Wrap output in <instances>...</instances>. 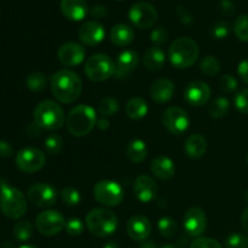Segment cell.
<instances>
[{"instance_id":"obj_1","label":"cell","mask_w":248,"mask_h":248,"mask_svg":"<svg viewBox=\"0 0 248 248\" xmlns=\"http://www.w3.org/2000/svg\"><path fill=\"white\" fill-rule=\"evenodd\" d=\"M51 91L58 102L70 104L82 92V81L79 75L69 69L58 70L51 77Z\"/></svg>"},{"instance_id":"obj_2","label":"cell","mask_w":248,"mask_h":248,"mask_svg":"<svg viewBox=\"0 0 248 248\" xmlns=\"http://www.w3.org/2000/svg\"><path fill=\"white\" fill-rule=\"evenodd\" d=\"M96 110L86 104H79L69 111L67 116V128L70 135L84 137L97 125Z\"/></svg>"},{"instance_id":"obj_3","label":"cell","mask_w":248,"mask_h":248,"mask_svg":"<svg viewBox=\"0 0 248 248\" xmlns=\"http://www.w3.org/2000/svg\"><path fill=\"white\" fill-rule=\"evenodd\" d=\"M199 45L188 36L178 38L171 44L169 50L170 62L178 69L190 68L199 57Z\"/></svg>"},{"instance_id":"obj_4","label":"cell","mask_w":248,"mask_h":248,"mask_svg":"<svg viewBox=\"0 0 248 248\" xmlns=\"http://www.w3.org/2000/svg\"><path fill=\"white\" fill-rule=\"evenodd\" d=\"M34 123L44 130H60L65 121L64 110L53 101H44L34 109Z\"/></svg>"},{"instance_id":"obj_5","label":"cell","mask_w":248,"mask_h":248,"mask_svg":"<svg viewBox=\"0 0 248 248\" xmlns=\"http://www.w3.org/2000/svg\"><path fill=\"white\" fill-rule=\"evenodd\" d=\"M118 217L107 208H93L86 216V227L92 235L107 237L118 229Z\"/></svg>"},{"instance_id":"obj_6","label":"cell","mask_w":248,"mask_h":248,"mask_svg":"<svg viewBox=\"0 0 248 248\" xmlns=\"http://www.w3.org/2000/svg\"><path fill=\"white\" fill-rule=\"evenodd\" d=\"M0 210L5 217L18 219L27 212V200L21 190L1 184L0 186Z\"/></svg>"},{"instance_id":"obj_7","label":"cell","mask_w":248,"mask_h":248,"mask_svg":"<svg viewBox=\"0 0 248 248\" xmlns=\"http://www.w3.org/2000/svg\"><path fill=\"white\" fill-rule=\"evenodd\" d=\"M84 72L91 81H106L115 74V63L109 56L97 53L87 58L85 62Z\"/></svg>"},{"instance_id":"obj_8","label":"cell","mask_w":248,"mask_h":248,"mask_svg":"<svg viewBox=\"0 0 248 248\" xmlns=\"http://www.w3.org/2000/svg\"><path fill=\"white\" fill-rule=\"evenodd\" d=\"M93 196L97 202L101 205L114 207L123 202L125 193L119 183L104 179V181H99L93 186Z\"/></svg>"},{"instance_id":"obj_9","label":"cell","mask_w":248,"mask_h":248,"mask_svg":"<svg viewBox=\"0 0 248 248\" xmlns=\"http://www.w3.org/2000/svg\"><path fill=\"white\" fill-rule=\"evenodd\" d=\"M46 162V155L43 150L34 147L24 148L16 155V166L24 173H34L40 171Z\"/></svg>"},{"instance_id":"obj_10","label":"cell","mask_w":248,"mask_h":248,"mask_svg":"<svg viewBox=\"0 0 248 248\" xmlns=\"http://www.w3.org/2000/svg\"><path fill=\"white\" fill-rule=\"evenodd\" d=\"M35 225L38 232L44 236H55L64 229L65 219L58 211L47 210L39 213L35 218Z\"/></svg>"},{"instance_id":"obj_11","label":"cell","mask_w":248,"mask_h":248,"mask_svg":"<svg viewBox=\"0 0 248 248\" xmlns=\"http://www.w3.org/2000/svg\"><path fill=\"white\" fill-rule=\"evenodd\" d=\"M130 21L140 29H147L157 21V11L150 2L138 1L128 11Z\"/></svg>"},{"instance_id":"obj_12","label":"cell","mask_w":248,"mask_h":248,"mask_svg":"<svg viewBox=\"0 0 248 248\" xmlns=\"http://www.w3.org/2000/svg\"><path fill=\"white\" fill-rule=\"evenodd\" d=\"M162 124L172 135H182L190 125V118L183 108L170 107L162 114Z\"/></svg>"},{"instance_id":"obj_13","label":"cell","mask_w":248,"mask_h":248,"mask_svg":"<svg viewBox=\"0 0 248 248\" xmlns=\"http://www.w3.org/2000/svg\"><path fill=\"white\" fill-rule=\"evenodd\" d=\"M27 198L31 205L36 207H48L53 206L57 201V189L47 183H38L28 189Z\"/></svg>"},{"instance_id":"obj_14","label":"cell","mask_w":248,"mask_h":248,"mask_svg":"<svg viewBox=\"0 0 248 248\" xmlns=\"http://www.w3.org/2000/svg\"><path fill=\"white\" fill-rule=\"evenodd\" d=\"M57 56L61 64H63L64 67H77L85 61L86 50L80 44L68 41L58 48Z\"/></svg>"},{"instance_id":"obj_15","label":"cell","mask_w":248,"mask_h":248,"mask_svg":"<svg viewBox=\"0 0 248 248\" xmlns=\"http://www.w3.org/2000/svg\"><path fill=\"white\" fill-rule=\"evenodd\" d=\"M183 225L190 236L200 237L207 228V217L201 208H189L184 215Z\"/></svg>"},{"instance_id":"obj_16","label":"cell","mask_w":248,"mask_h":248,"mask_svg":"<svg viewBox=\"0 0 248 248\" xmlns=\"http://www.w3.org/2000/svg\"><path fill=\"white\" fill-rule=\"evenodd\" d=\"M211 87L203 81H193L184 90V99L193 107H202L210 101Z\"/></svg>"},{"instance_id":"obj_17","label":"cell","mask_w":248,"mask_h":248,"mask_svg":"<svg viewBox=\"0 0 248 248\" xmlns=\"http://www.w3.org/2000/svg\"><path fill=\"white\" fill-rule=\"evenodd\" d=\"M80 41L87 46H96L102 43L106 36V29L103 24L97 21H86L80 26L78 31Z\"/></svg>"},{"instance_id":"obj_18","label":"cell","mask_w":248,"mask_h":248,"mask_svg":"<svg viewBox=\"0 0 248 248\" xmlns=\"http://www.w3.org/2000/svg\"><path fill=\"white\" fill-rule=\"evenodd\" d=\"M126 232L128 236L135 241H144L152 234V223L142 215L133 216L128 219Z\"/></svg>"},{"instance_id":"obj_19","label":"cell","mask_w":248,"mask_h":248,"mask_svg":"<svg viewBox=\"0 0 248 248\" xmlns=\"http://www.w3.org/2000/svg\"><path fill=\"white\" fill-rule=\"evenodd\" d=\"M157 186L154 179L150 178L149 176H140L137 177L133 186V191L138 201L143 203H149L150 201L154 200L157 195Z\"/></svg>"},{"instance_id":"obj_20","label":"cell","mask_w":248,"mask_h":248,"mask_svg":"<svg viewBox=\"0 0 248 248\" xmlns=\"http://www.w3.org/2000/svg\"><path fill=\"white\" fill-rule=\"evenodd\" d=\"M140 63V55L135 50H125L119 55L115 63V77L124 79L137 68Z\"/></svg>"},{"instance_id":"obj_21","label":"cell","mask_w":248,"mask_h":248,"mask_svg":"<svg viewBox=\"0 0 248 248\" xmlns=\"http://www.w3.org/2000/svg\"><path fill=\"white\" fill-rule=\"evenodd\" d=\"M174 84L167 78H161L154 81L150 87V97L156 103H166L173 97Z\"/></svg>"},{"instance_id":"obj_22","label":"cell","mask_w":248,"mask_h":248,"mask_svg":"<svg viewBox=\"0 0 248 248\" xmlns=\"http://www.w3.org/2000/svg\"><path fill=\"white\" fill-rule=\"evenodd\" d=\"M61 11L70 21H81L89 12L85 0H61Z\"/></svg>"},{"instance_id":"obj_23","label":"cell","mask_w":248,"mask_h":248,"mask_svg":"<svg viewBox=\"0 0 248 248\" xmlns=\"http://www.w3.org/2000/svg\"><path fill=\"white\" fill-rule=\"evenodd\" d=\"M150 171L156 178L161 179V181H169L174 176L176 167H174V162L169 156L160 155L152 161Z\"/></svg>"},{"instance_id":"obj_24","label":"cell","mask_w":248,"mask_h":248,"mask_svg":"<svg viewBox=\"0 0 248 248\" xmlns=\"http://www.w3.org/2000/svg\"><path fill=\"white\" fill-rule=\"evenodd\" d=\"M184 150H186V154L190 159H200V157H202L206 154V150H207L206 138L202 135H200V133H194L186 140Z\"/></svg>"},{"instance_id":"obj_25","label":"cell","mask_w":248,"mask_h":248,"mask_svg":"<svg viewBox=\"0 0 248 248\" xmlns=\"http://www.w3.org/2000/svg\"><path fill=\"white\" fill-rule=\"evenodd\" d=\"M166 61L164 50L159 46H152L148 48L143 57V64L150 72H157L161 69Z\"/></svg>"},{"instance_id":"obj_26","label":"cell","mask_w":248,"mask_h":248,"mask_svg":"<svg viewBox=\"0 0 248 248\" xmlns=\"http://www.w3.org/2000/svg\"><path fill=\"white\" fill-rule=\"evenodd\" d=\"M135 39V31L130 26L125 23H119L114 26L110 31V40L116 46H127Z\"/></svg>"},{"instance_id":"obj_27","label":"cell","mask_w":248,"mask_h":248,"mask_svg":"<svg viewBox=\"0 0 248 248\" xmlns=\"http://www.w3.org/2000/svg\"><path fill=\"white\" fill-rule=\"evenodd\" d=\"M125 113L132 120H140L148 114V104L142 97H132L126 103Z\"/></svg>"},{"instance_id":"obj_28","label":"cell","mask_w":248,"mask_h":248,"mask_svg":"<svg viewBox=\"0 0 248 248\" xmlns=\"http://www.w3.org/2000/svg\"><path fill=\"white\" fill-rule=\"evenodd\" d=\"M126 155L128 160L133 164H140L147 159L148 148L144 140H133L128 143L126 148Z\"/></svg>"},{"instance_id":"obj_29","label":"cell","mask_w":248,"mask_h":248,"mask_svg":"<svg viewBox=\"0 0 248 248\" xmlns=\"http://www.w3.org/2000/svg\"><path fill=\"white\" fill-rule=\"evenodd\" d=\"M229 99L225 98V97H218V98L213 99V101L211 102L210 106H208V114H210L212 118L219 119L227 115L228 111H229Z\"/></svg>"},{"instance_id":"obj_30","label":"cell","mask_w":248,"mask_h":248,"mask_svg":"<svg viewBox=\"0 0 248 248\" xmlns=\"http://www.w3.org/2000/svg\"><path fill=\"white\" fill-rule=\"evenodd\" d=\"M47 77H46V74H44L41 72L31 73V74H29L27 77L26 80L27 87L33 92H40L43 90H45L46 86H47Z\"/></svg>"},{"instance_id":"obj_31","label":"cell","mask_w":248,"mask_h":248,"mask_svg":"<svg viewBox=\"0 0 248 248\" xmlns=\"http://www.w3.org/2000/svg\"><path fill=\"white\" fill-rule=\"evenodd\" d=\"M97 110H98L99 115L103 116V118H108V116L114 115L119 110L118 99L113 98V97H104V98H102L99 101Z\"/></svg>"},{"instance_id":"obj_32","label":"cell","mask_w":248,"mask_h":248,"mask_svg":"<svg viewBox=\"0 0 248 248\" xmlns=\"http://www.w3.org/2000/svg\"><path fill=\"white\" fill-rule=\"evenodd\" d=\"M14 236L18 241H28L33 236V225L29 220H21L14 227Z\"/></svg>"},{"instance_id":"obj_33","label":"cell","mask_w":248,"mask_h":248,"mask_svg":"<svg viewBox=\"0 0 248 248\" xmlns=\"http://www.w3.org/2000/svg\"><path fill=\"white\" fill-rule=\"evenodd\" d=\"M157 229H159L160 234L164 237H173L178 232V225H177L176 220L172 219L170 217H162L160 218L157 222Z\"/></svg>"},{"instance_id":"obj_34","label":"cell","mask_w":248,"mask_h":248,"mask_svg":"<svg viewBox=\"0 0 248 248\" xmlns=\"http://www.w3.org/2000/svg\"><path fill=\"white\" fill-rule=\"evenodd\" d=\"M200 70L207 77H215L220 70L219 61L215 56H206L200 62Z\"/></svg>"},{"instance_id":"obj_35","label":"cell","mask_w":248,"mask_h":248,"mask_svg":"<svg viewBox=\"0 0 248 248\" xmlns=\"http://www.w3.org/2000/svg\"><path fill=\"white\" fill-rule=\"evenodd\" d=\"M234 33L239 40L248 43V15H241L234 22Z\"/></svg>"},{"instance_id":"obj_36","label":"cell","mask_w":248,"mask_h":248,"mask_svg":"<svg viewBox=\"0 0 248 248\" xmlns=\"http://www.w3.org/2000/svg\"><path fill=\"white\" fill-rule=\"evenodd\" d=\"M45 149L47 154H50L51 156L60 155L63 149V140L61 138V136L55 135V133L48 136L45 140Z\"/></svg>"},{"instance_id":"obj_37","label":"cell","mask_w":248,"mask_h":248,"mask_svg":"<svg viewBox=\"0 0 248 248\" xmlns=\"http://www.w3.org/2000/svg\"><path fill=\"white\" fill-rule=\"evenodd\" d=\"M225 248H248V236L244 234H230L224 241Z\"/></svg>"},{"instance_id":"obj_38","label":"cell","mask_w":248,"mask_h":248,"mask_svg":"<svg viewBox=\"0 0 248 248\" xmlns=\"http://www.w3.org/2000/svg\"><path fill=\"white\" fill-rule=\"evenodd\" d=\"M61 199H62V201L67 206H77L79 205L80 201H81L80 193L77 189L72 188V186L64 188L61 191Z\"/></svg>"},{"instance_id":"obj_39","label":"cell","mask_w":248,"mask_h":248,"mask_svg":"<svg viewBox=\"0 0 248 248\" xmlns=\"http://www.w3.org/2000/svg\"><path fill=\"white\" fill-rule=\"evenodd\" d=\"M64 229L70 236H79L84 232L85 224L79 218H70L68 222H65Z\"/></svg>"},{"instance_id":"obj_40","label":"cell","mask_w":248,"mask_h":248,"mask_svg":"<svg viewBox=\"0 0 248 248\" xmlns=\"http://www.w3.org/2000/svg\"><path fill=\"white\" fill-rule=\"evenodd\" d=\"M230 33V26L228 22L219 21L216 22L211 28V34L215 36V39H225Z\"/></svg>"},{"instance_id":"obj_41","label":"cell","mask_w":248,"mask_h":248,"mask_svg":"<svg viewBox=\"0 0 248 248\" xmlns=\"http://www.w3.org/2000/svg\"><path fill=\"white\" fill-rule=\"evenodd\" d=\"M235 108L242 114H248V89H244L235 96Z\"/></svg>"},{"instance_id":"obj_42","label":"cell","mask_w":248,"mask_h":248,"mask_svg":"<svg viewBox=\"0 0 248 248\" xmlns=\"http://www.w3.org/2000/svg\"><path fill=\"white\" fill-rule=\"evenodd\" d=\"M190 248H223L222 245L210 237H198L191 242Z\"/></svg>"},{"instance_id":"obj_43","label":"cell","mask_w":248,"mask_h":248,"mask_svg":"<svg viewBox=\"0 0 248 248\" xmlns=\"http://www.w3.org/2000/svg\"><path fill=\"white\" fill-rule=\"evenodd\" d=\"M167 39H169V33L164 27H156L150 33V40L156 45H162V44L166 43Z\"/></svg>"},{"instance_id":"obj_44","label":"cell","mask_w":248,"mask_h":248,"mask_svg":"<svg viewBox=\"0 0 248 248\" xmlns=\"http://www.w3.org/2000/svg\"><path fill=\"white\" fill-rule=\"evenodd\" d=\"M220 89L223 90L227 93H230V92H234L235 90L237 89L239 84H237V80L235 79L232 75H223L222 79H220Z\"/></svg>"},{"instance_id":"obj_45","label":"cell","mask_w":248,"mask_h":248,"mask_svg":"<svg viewBox=\"0 0 248 248\" xmlns=\"http://www.w3.org/2000/svg\"><path fill=\"white\" fill-rule=\"evenodd\" d=\"M14 155V148L6 140H0V157H10Z\"/></svg>"},{"instance_id":"obj_46","label":"cell","mask_w":248,"mask_h":248,"mask_svg":"<svg viewBox=\"0 0 248 248\" xmlns=\"http://www.w3.org/2000/svg\"><path fill=\"white\" fill-rule=\"evenodd\" d=\"M90 14L93 18H104L108 15V10H107V7L102 6V5H94Z\"/></svg>"},{"instance_id":"obj_47","label":"cell","mask_w":248,"mask_h":248,"mask_svg":"<svg viewBox=\"0 0 248 248\" xmlns=\"http://www.w3.org/2000/svg\"><path fill=\"white\" fill-rule=\"evenodd\" d=\"M237 73H239V77L241 78L242 81L248 85V58L240 63L239 68H237Z\"/></svg>"},{"instance_id":"obj_48","label":"cell","mask_w":248,"mask_h":248,"mask_svg":"<svg viewBox=\"0 0 248 248\" xmlns=\"http://www.w3.org/2000/svg\"><path fill=\"white\" fill-rule=\"evenodd\" d=\"M220 9L225 15H232L235 12V5L232 0H222Z\"/></svg>"},{"instance_id":"obj_49","label":"cell","mask_w":248,"mask_h":248,"mask_svg":"<svg viewBox=\"0 0 248 248\" xmlns=\"http://www.w3.org/2000/svg\"><path fill=\"white\" fill-rule=\"evenodd\" d=\"M177 12H178L179 18H181V21L183 22V23L189 24V23H191V22H193V16H191V15L189 14V12L186 11L184 7L178 6V10H177Z\"/></svg>"},{"instance_id":"obj_50","label":"cell","mask_w":248,"mask_h":248,"mask_svg":"<svg viewBox=\"0 0 248 248\" xmlns=\"http://www.w3.org/2000/svg\"><path fill=\"white\" fill-rule=\"evenodd\" d=\"M40 130L41 128L39 127L35 123H31L29 124L28 127H27V133H28L29 136H39L40 135Z\"/></svg>"},{"instance_id":"obj_51","label":"cell","mask_w":248,"mask_h":248,"mask_svg":"<svg viewBox=\"0 0 248 248\" xmlns=\"http://www.w3.org/2000/svg\"><path fill=\"white\" fill-rule=\"evenodd\" d=\"M241 227L245 232H248V207L242 212L241 216Z\"/></svg>"},{"instance_id":"obj_52","label":"cell","mask_w":248,"mask_h":248,"mask_svg":"<svg viewBox=\"0 0 248 248\" xmlns=\"http://www.w3.org/2000/svg\"><path fill=\"white\" fill-rule=\"evenodd\" d=\"M96 126L99 128V130H107V128L109 127L108 119L103 118V116H102L101 119H98V120H97V125Z\"/></svg>"},{"instance_id":"obj_53","label":"cell","mask_w":248,"mask_h":248,"mask_svg":"<svg viewBox=\"0 0 248 248\" xmlns=\"http://www.w3.org/2000/svg\"><path fill=\"white\" fill-rule=\"evenodd\" d=\"M103 248H120L119 245L116 244L115 241H108L106 245H104Z\"/></svg>"},{"instance_id":"obj_54","label":"cell","mask_w":248,"mask_h":248,"mask_svg":"<svg viewBox=\"0 0 248 248\" xmlns=\"http://www.w3.org/2000/svg\"><path fill=\"white\" fill-rule=\"evenodd\" d=\"M142 248H156V247H155L154 242H145V244L142 246Z\"/></svg>"},{"instance_id":"obj_55","label":"cell","mask_w":248,"mask_h":248,"mask_svg":"<svg viewBox=\"0 0 248 248\" xmlns=\"http://www.w3.org/2000/svg\"><path fill=\"white\" fill-rule=\"evenodd\" d=\"M19 248H38V247L33 246V245H23V246H21Z\"/></svg>"},{"instance_id":"obj_56","label":"cell","mask_w":248,"mask_h":248,"mask_svg":"<svg viewBox=\"0 0 248 248\" xmlns=\"http://www.w3.org/2000/svg\"><path fill=\"white\" fill-rule=\"evenodd\" d=\"M161 248H178V247L174 246V245H165V246H162Z\"/></svg>"},{"instance_id":"obj_57","label":"cell","mask_w":248,"mask_h":248,"mask_svg":"<svg viewBox=\"0 0 248 248\" xmlns=\"http://www.w3.org/2000/svg\"><path fill=\"white\" fill-rule=\"evenodd\" d=\"M245 196H246V200L248 201V190L246 191V194H245Z\"/></svg>"},{"instance_id":"obj_58","label":"cell","mask_w":248,"mask_h":248,"mask_svg":"<svg viewBox=\"0 0 248 248\" xmlns=\"http://www.w3.org/2000/svg\"><path fill=\"white\" fill-rule=\"evenodd\" d=\"M247 162H248V156H247Z\"/></svg>"}]
</instances>
